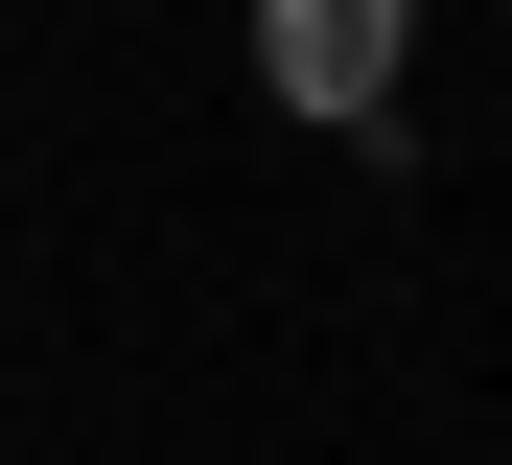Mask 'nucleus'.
<instances>
[{
	"label": "nucleus",
	"instance_id": "1",
	"mask_svg": "<svg viewBox=\"0 0 512 465\" xmlns=\"http://www.w3.org/2000/svg\"><path fill=\"white\" fill-rule=\"evenodd\" d=\"M256 70H280V117H373L396 93V0H256Z\"/></svg>",
	"mask_w": 512,
	"mask_h": 465
}]
</instances>
